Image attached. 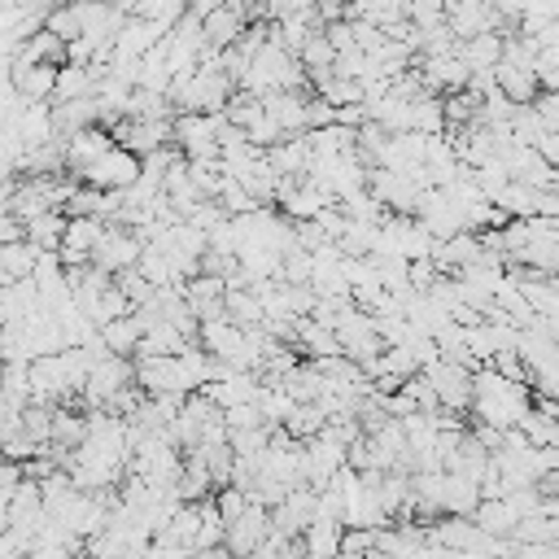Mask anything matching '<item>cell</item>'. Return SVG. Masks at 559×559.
<instances>
[{
    "label": "cell",
    "mask_w": 559,
    "mask_h": 559,
    "mask_svg": "<svg viewBox=\"0 0 559 559\" xmlns=\"http://www.w3.org/2000/svg\"><path fill=\"white\" fill-rule=\"evenodd\" d=\"M57 70H61V66H52V61H31V66H13L9 79L17 83V92H22L26 100H52V92H57Z\"/></svg>",
    "instance_id": "7c38bea8"
},
{
    "label": "cell",
    "mask_w": 559,
    "mask_h": 559,
    "mask_svg": "<svg viewBox=\"0 0 559 559\" xmlns=\"http://www.w3.org/2000/svg\"><path fill=\"white\" fill-rule=\"evenodd\" d=\"M528 384L524 380H507L498 367L480 362L472 371V415L493 424V428H520V419L528 415Z\"/></svg>",
    "instance_id": "6da1fadb"
},
{
    "label": "cell",
    "mask_w": 559,
    "mask_h": 559,
    "mask_svg": "<svg viewBox=\"0 0 559 559\" xmlns=\"http://www.w3.org/2000/svg\"><path fill=\"white\" fill-rule=\"evenodd\" d=\"M537 148H542V157H546L550 166H559V131H546V135L537 140Z\"/></svg>",
    "instance_id": "836d02e7"
},
{
    "label": "cell",
    "mask_w": 559,
    "mask_h": 559,
    "mask_svg": "<svg viewBox=\"0 0 559 559\" xmlns=\"http://www.w3.org/2000/svg\"><path fill=\"white\" fill-rule=\"evenodd\" d=\"M135 384H140L144 393H179V397H188V393L197 389L179 354H153V358H135Z\"/></svg>",
    "instance_id": "5b68a950"
},
{
    "label": "cell",
    "mask_w": 559,
    "mask_h": 559,
    "mask_svg": "<svg viewBox=\"0 0 559 559\" xmlns=\"http://www.w3.org/2000/svg\"><path fill=\"white\" fill-rule=\"evenodd\" d=\"M52 122H57V135H70L79 127H92V122H100V100L96 96L52 100Z\"/></svg>",
    "instance_id": "4fadbf2b"
},
{
    "label": "cell",
    "mask_w": 559,
    "mask_h": 559,
    "mask_svg": "<svg viewBox=\"0 0 559 559\" xmlns=\"http://www.w3.org/2000/svg\"><path fill=\"white\" fill-rule=\"evenodd\" d=\"M480 502V480L467 472H445V493H441V511L450 515H472Z\"/></svg>",
    "instance_id": "2e32d148"
},
{
    "label": "cell",
    "mask_w": 559,
    "mask_h": 559,
    "mask_svg": "<svg viewBox=\"0 0 559 559\" xmlns=\"http://www.w3.org/2000/svg\"><path fill=\"white\" fill-rule=\"evenodd\" d=\"M489 367H498L507 380H528V362H524L520 349H498V354L489 358Z\"/></svg>",
    "instance_id": "d6a6232c"
},
{
    "label": "cell",
    "mask_w": 559,
    "mask_h": 559,
    "mask_svg": "<svg viewBox=\"0 0 559 559\" xmlns=\"http://www.w3.org/2000/svg\"><path fill=\"white\" fill-rule=\"evenodd\" d=\"M214 197H218V205H223L227 214H249V210H258V205H262V201H258L240 179H231V175H223V183H218V192H214Z\"/></svg>",
    "instance_id": "83f0119b"
},
{
    "label": "cell",
    "mask_w": 559,
    "mask_h": 559,
    "mask_svg": "<svg viewBox=\"0 0 559 559\" xmlns=\"http://www.w3.org/2000/svg\"><path fill=\"white\" fill-rule=\"evenodd\" d=\"M533 70H537V83L546 92H559V44H542L533 57Z\"/></svg>",
    "instance_id": "f546056e"
},
{
    "label": "cell",
    "mask_w": 559,
    "mask_h": 559,
    "mask_svg": "<svg viewBox=\"0 0 559 559\" xmlns=\"http://www.w3.org/2000/svg\"><path fill=\"white\" fill-rule=\"evenodd\" d=\"M301 66H306V74H314V70H332V61H336V48H332V39L323 35V26L301 44Z\"/></svg>",
    "instance_id": "4316f807"
},
{
    "label": "cell",
    "mask_w": 559,
    "mask_h": 559,
    "mask_svg": "<svg viewBox=\"0 0 559 559\" xmlns=\"http://www.w3.org/2000/svg\"><path fill=\"white\" fill-rule=\"evenodd\" d=\"M44 26H48V31H57L66 44H70V39H79V35H83V17H79V4H74V0H57V4L48 9Z\"/></svg>",
    "instance_id": "484cf974"
},
{
    "label": "cell",
    "mask_w": 559,
    "mask_h": 559,
    "mask_svg": "<svg viewBox=\"0 0 559 559\" xmlns=\"http://www.w3.org/2000/svg\"><path fill=\"white\" fill-rule=\"evenodd\" d=\"M459 57H463L472 70H493V66L502 61V31H480V35L459 39Z\"/></svg>",
    "instance_id": "e0dca14e"
},
{
    "label": "cell",
    "mask_w": 559,
    "mask_h": 559,
    "mask_svg": "<svg viewBox=\"0 0 559 559\" xmlns=\"http://www.w3.org/2000/svg\"><path fill=\"white\" fill-rule=\"evenodd\" d=\"M35 262H39V245H31L26 236H22V240H9V245H0V266H4L13 280H26V275H35Z\"/></svg>",
    "instance_id": "603a6c76"
},
{
    "label": "cell",
    "mask_w": 559,
    "mask_h": 559,
    "mask_svg": "<svg viewBox=\"0 0 559 559\" xmlns=\"http://www.w3.org/2000/svg\"><path fill=\"white\" fill-rule=\"evenodd\" d=\"M83 437H87V411H74V406H66V402H57V406H52V437H48V441L74 450Z\"/></svg>",
    "instance_id": "ffe728a7"
},
{
    "label": "cell",
    "mask_w": 559,
    "mask_h": 559,
    "mask_svg": "<svg viewBox=\"0 0 559 559\" xmlns=\"http://www.w3.org/2000/svg\"><path fill=\"white\" fill-rule=\"evenodd\" d=\"M245 131H249V140H253L258 148H271L275 140H284V127H280V122H275V118H271L266 109H262V118H253V122H249Z\"/></svg>",
    "instance_id": "4dcf8cb0"
},
{
    "label": "cell",
    "mask_w": 559,
    "mask_h": 559,
    "mask_svg": "<svg viewBox=\"0 0 559 559\" xmlns=\"http://www.w3.org/2000/svg\"><path fill=\"white\" fill-rule=\"evenodd\" d=\"M328 201H336V197H332V192H323L319 183L301 179V183H297V188H293V192H288V197L280 201V210H284V214H288L293 223H301V218H314V214H319V210H323Z\"/></svg>",
    "instance_id": "ac0fdd59"
},
{
    "label": "cell",
    "mask_w": 559,
    "mask_h": 559,
    "mask_svg": "<svg viewBox=\"0 0 559 559\" xmlns=\"http://www.w3.org/2000/svg\"><path fill=\"white\" fill-rule=\"evenodd\" d=\"M144 245H148V240H144L135 227H127V223H118V218H105V231H100V240H96V249H92V262L114 275V271H122V266H135L140 253H144Z\"/></svg>",
    "instance_id": "7a4b0ae2"
},
{
    "label": "cell",
    "mask_w": 559,
    "mask_h": 559,
    "mask_svg": "<svg viewBox=\"0 0 559 559\" xmlns=\"http://www.w3.org/2000/svg\"><path fill=\"white\" fill-rule=\"evenodd\" d=\"M175 144L183 157H210L218 162V109L201 114V109H179L175 114Z\"/></svg>",
    "instance_id": "3957f363"
},
{
    "label": "cell",
    "mask_w": 559,
    "mask_h": 559,
    "mask_svg": "<svg viewBox=\"0 0 559 559\" xmlns=\"http://www.w3.org/2000/svg\"><path fill=\"white\" fill-rule=\"evenodd\" d=\"M550 188H555V192H559V166H555V179H550Z\"/></svg>",
    "instance_id": "8d00e7d4"
},
{
    "label": "cell",
    "mask_w": 559,
    "mask_h": 559,
    "mask_svg": "<svg viewBox=\"0 0 559 559\" xmlns=\"http://www.w3.org/2000/svg\"><path fill=\"white\" fill-rule=\"evenodd\" d=\"M218 4H223V0H192V4H188V13L205 17V13H210V9H218Z\"/></svg>",
    "instance_id": "e575fe53"
},
{
    "label": "cell",
    "mask_w": 559,
    "mask_h": 559,
    "mask_svg": "<svg viewBox=\"0 0 559 559\" xmlns=\"http://www.w3.org/2000/svg\"><path fill=\"white\" fill-rule=\"evenodd\" d=\"M127 384H135V358H127V354H105V358H96L92 362V371H87V384H83V406L92 411V406H105L118 389H127Z\"/></svg>",
    "instance_id": "277c9868"
},
{
    "label": "cell",
    "mask_w": 559,
    "mask_h": 559,
    "mask_svg": "<svg viewBox=\"0 0 559 559\" xmlns=\"http://www.w3.org/2000/svg\"><path fill=\"white\" fill-rule=\"evenodd\" d=\"M266 157H271V166H275L280 175H306V166H310V135H306V131L284 135V140H275V144L266 148Z\"/></svg>",
    "instance_id": "5bb4252c"
},
{
    "label": "cell",
    "mask_w": 559,
    "mask_h": 559,
    "mask_svg": "<svg viewBox=\"0 0 559 559\" xmlns=\"http://www.w3.org/2000/svg\"><path fill=\"white\" fill-rule=\"evenodd\" d=\"M472 520H476L485 533H493V537H511V528L520 524V511H515V502L502 493V498H480L476 511H472Z\"/></svg>",
    "instance_id": "9a60e30c"
},
{
    "label": "cell",
    "mask_w": 559,
    "mask_h": 559,
    "mask_svg": "<svg viewBox=\"0 0 559 559\" xmlns=\"http://www.w3.org/2000/svg\"><path fill=\"white\" fill-rule=\"evenodd\" d=\"M493 83H498L515 105H533V100H537V92H542L537 70H533V66H515V61H507V57L493 66Z\"/></svg>",
    "instance_id": "8fae6325"
},
{
    "label": "cell",
    "mask_w": 559,
    "mask_h": 559,
    "mask_svg": "<svg viewBox=\"0 0 559 559\" xmlns=\"http://www.w3.org/2000/svg\"><path fill=\"white\" fill-rule=\"evenodd\" d=\"M227 319H236L240 328H253L262 323V297L253 288H227Z\"/></svg>",
    "instance_id": "d4e9b609"
},
{
    "label": "cell",
    "mask_w": 559,
    "mask_h": 559,
    "mask_svg": "<svg viewBox=\"0 0 559 559\" xmlns=\"http://www.w3.org/2000/svg\"><path fill=\"white\" fill-rule=\"evenodd\" d=\"M424 376L432 380V389H437V397H441L445 411H454V415H467L472 411V367L450 362V358H437L432 367H424Z\"/></svg>",
    "instance_id": "52a82bcc"
},
{
    "label": "cell",
    "mask_w": 559,
    "mask_h": 559,
    "mask_svg": "<svg viewBox=\"0 0 559 559\" xmlns=\"http://www.w3.org/2000/svg\"><path fill=\"white\" fill-rule=\"evenodd\" d=\"M266 533H271V507H262V502L249 498V507L227 524L223 546H227V555H253Z\"/></svg>",
    "instance_id": "ba28073f"
},
{
    "label": "cell",
    "mask_w": 559,
    "mask_h": 559,
    "mask_svg": "<svg viewBox=\"0 0 559 559\" xmlns=\"http://www.w3.org/2000/svg\"><path fill=\"white\" fill-rule=\"evenodd\" d=\"M188 4H192V0H131V13H135V17H157V22L175 26V22L188 13Z\"/></svg>",
    "instance_id": "f1b7e54d"
},
{
    "label": "cell",
    "mask_w": 559,
    "mask_h": 559,
    "mask_svg": "<svg viewBox=\"0 0 559 559\" xmlns=\"http://www.w3.org/2000/svg\"><path fill=\"white\" fill-rule=\"evenodd\" d=\"M249 4H253V9H258V17H262V9H266V0H249Z\"/></svg>",
    "instance_id": "d590c367"
},
{
    "label": "cell",
    "mask_w": 559,
    "mask_h": 559,
    "mask_svg": "<svg viewBox=\"0 0 559 559\" xmlns=\"http://www.w3.org/2000/svg\"><path fill=\"white\" fill-rule=\"evenodd\" d=\"M323 424H328V411H323L319 402H297V406L288 411V419H284V428H288L297 441H310Z\"/></svg>",
    "instance_id": "cb8c5ba5"
},
{
    "label": "cell",
    "mask_w": 559,
    "mask_h": 559,
    "mask_svg": "<svg viewBox=\"0 0 559 559\" xmlns=\"http://www.w3.org/2000/svg\"><path fill=\"white\" fill-rule=\"evenodd\" d=\"M341 533H345L341 520H332V515H314V520L301 528L306 555H341Z\"/></svg>",
    "instance_id": "d6986e66"
},
{
    "label": "cell",
    "mask_w": 559,
    "mask_h": 559,
    "mask_svg": "<svg viewBox=\"0 0 559 559\" xmlns=\"http://www.w3.org/2000/svg\"><path fill=\"white\" fill-rule=\"evenodd\" d=\"M100 336H105V345L114 349V354H135V345H140V336H144V328H140V319H135V310L131 314H118V319H109V323H100Z\"/></svg>",
    "instance_id": "7402d4cb"
},
{
    "label": "cell",
    "mask_w": 559,
    "mask_h": 559,
    "mask_svg": "<svg viewBox=\"0 0 559 559\" xmlns=\"http://www.w3.org/2000/svg\"><path fill=\"white\" fill-rule=\"evenodd\" d=\"M328 122H336V105H332L328 96L310 92V96H306V131H310V127H328Z\"/></svg>",
    "instance_id": "1f68e13d"
},
{
    "label": "cell",
    "mask_w": 559,
    "mask_h": 559,
    "mask_svg": "<svg viewBox=\"0 0 559 559\" xmlns=\"http://www.w3.org/2000/svg\"><path fill=\"white\" fill-rule=\"evenodd\" d=\"M100 231H105V218H100V214H70V218H66L61 249H57L61 262H66V266H83V262H92V249H96Z\"/></svg>",
    "instance_id": "9c48e42d"
},
{
    "label": "cell",
    "mask_w": 559,
    "mask_h": 559,
    "mask_svg": "<svg viewBox=\"0 0 559 559\" xmlns=\"http://www.w3.org/2000/svg\"><path fill=\"white\" fill-rule=\"evenodd\" d=\"M74 175H79L83 183H92V188H131V183L140 179V153L114 144L109 153H100L96 162H87V166L74 170Z\"/></svg>",
    "instance_id": "8992f818"
},
{
    "label": "cell",
    "mask_w": 559,
    "mask_h": 559,
    "mask_svg": "<svg viewBox=\"0 0 559 559\" xmlns=\"http://www.w3.org/2000/svg\"><path fill=\"white\" fill-rule=\"evenodd\" d=\"M66 210H39L35 218H26V240L39 245V249H61V236H66Z\"/></svg>",
    "instance_id": "44dd1931"
},
{
    "label": "cell",
    "mask_w": 559,
    "mask_h": 559,
    "mask_svg": "<svg viewBox=\"0 0 559 559\" xmlns=\"http://www.w3.org/2000/svg\"><path fill=\"white\" fill-rule=\"evenodd\" d=\"M114 148V135L105 122H92V127H79L66 135V170H83L87 162H96L100 153Z\"/></svg>",
    "instance_id": "30bf717a"
}]
</instances>
